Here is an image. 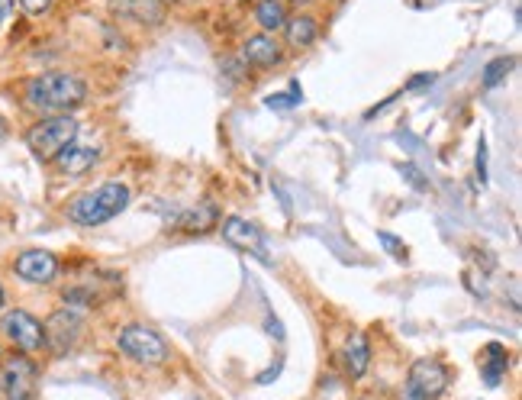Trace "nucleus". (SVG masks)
Segmentation results:
<instances>
[{
  "label": "nucleus",
  "instance_id": "obj_1",
  "mask_svg": "<svg viewBox=\"0 0 522 400\" xmlns=\"http://www.w3.org/2000/svg\"><path fill=\"white\" fill-rule=\"evenodd\" d=\"M87 100V81L75 71H42L23 84V104L42 113V117H58V113L78 110Z\"/></svg>",
  "mask_w": 522,
  "mask_h": 400
},
{
  "label": "nucleus",
  "instance_id": "obj_2",
  "mask_svg": "<svg viewBox=\"0 0 522 400\" xmlns=\"http://www.w3.org/2000/svg\"><path fill=\"white\" fill-rule=\"evenodd\" d=\"M126 207H129V188L120 181H107L94 191H84L78 197H71L68 207H65V217L71 223L87 226V230H91V226H104L113 217H120Z\"/></svg>",
  "mask_w": 522,
  "mask_h": 400
},
{
  "label": "nucleus",
  "instance_id": "obj_3",
  "mask_svg": "<svg viewBox=\"0 0 522 400\" xmlns=\"http://www.w3.org/2000/svg\"><path fill=\"white\" fill-rule=\"evenodd\" d=\"M81 123L71 117V113H58V117H42L23 133L26 149L36 155L39 162H55V155L65 146L78 139Z\"/></svg>",
  "mask_w": 522,
  "mask_h": 400
},
{
  "label": "nucleus",
  "instance_id": "obj_4",
  "mask_svg": "<svg viewBox=\"0 0 522 400\" xmlns=\"http://www.w3.org/2000/svg\"><path fill=\"white\" fill-rule=\"evenodd\" d=\"M116 349L136 365H165L171 359V346L165 342V336L145 323H126L116 333Z\"/></svg>",
  "mask_w": 522,
  "mask_h": 400
},
{
  "label": "nucleus",
  "instance_id": "obj_5",
  "mask_svg": "<svg viewBox=\"0 0 522 400\" xmlns=\"http://www.w3.org/2000/svg\"><path fill=\"white\" fill-rule=\"evenodd\" d=\"M39 365L33 355L10 352L0 359V397L4 400H36Z\"/></svg>",
  "mask_w": 522,
  "mask_h": 400
},
{
  "label": "nucleus",
  "instance_id": "obj_6",
  "mask_svg": "<svg viewBox=\"0 0 522 400\" xmlns=\"http://www.w3.org/2000/svg\"><path fill=\"white\" fill-rule=\"evenodd\" d=\"M0 333L13 349L23 355H39L46 352V333H42V320L33 317L29 310H4L0 313Z\"/></svg>",
  "mask_w": 522,
  "mask_h": 400
},
{
  "label": "nucleus",
  "instance_id": "obj_7",
  "mask_svg": "<svg viewBox=\"0 0 522 400\" xmlns=\"http://www.w3.org/2000/svg\"><path fill=\"white\" fill-rule=\"evenodd\" d=\"M42 333H46V352L71 355L78 349L81 336H84V317L78 310L58 307V310L49 313V320L42 323Z\"/></svg>",
  "mask_w": 522,
  "mask_h": 400
},
{
  "label": "nucleus",
  "instance_id": "obj_8",
  "mask_svg": "<svg viewBox=\"0 0 522 400\" xmlns=\"http://www.w3.org/2000/svg\"><path fill=\"white\" fill-rule=\"evenodd\" d=\"M448 381H452V371L445 368V362L435 359V355H423V359H416L410 371H406L403 388L423 400H439L448 391Z\"/></svg>",
  "mask_w": 522,
  "mask_h": 400
},
{
  "label": "nucleus",
  "instance_id": "obj_9",
  "mask_svg": "<svg viewBox=\"0 0 522 400\" xmlns=\"http://www.w3.org/2000/svg\"><path fill=\"white\" fill-rule=\"evenodd\" d=\"M13 275L23 284H33V288H46V284H55L58 275H62V262L49 249H23L13 259Z\"/></svg>",
  "mask_w": 522,
  "mask_h": 400
},
{
  "label": "nucleus",
  "instance_id": "obj_10",
  "mask_svg": "<svg viewBox=\"0 0 522 400\" xmlns=\"http://www.w3.org/2000/svg\"><path fill=\"white\" fill-rule=\"evenodd\" d=\"M223 239L229 242L232 249L249 252V255H255L258 262L271 265L268 242H265V236H261V230H258L255 223L242 220V217H226V220H223Z\"/></svg>",
  "mask_w": 522,
  "mask_h": 400
},
{
  "label": "nucleus",
  "instance_id": "obj_11",
  "mask_svg": "<svg viewBox=\"0 0 522 400\" xmlns=\"http://www.w3.org/2000/svg\"><path fill=\"white\" fill-rule=\"evenodd\" d=\"M100 162V146H94V142H71V146H65L62 152L55 155V171L62 178H81L87 175L94 165Z\"/></svg>",
  "mask_w": 522,
  "mask_h": 400
},
{
  "label": "nucleus",
  "instance_id": "obj_12",
  "mask_svg": "<svg viewBox=\"0 0 522 400\" xmlns=\"http://www.w3.org/2000/svg\"><path fill=\"white\" fill-rule=\"evenodd\" d=\"M242 59L255 65V68H274L281 59H284V49L281 42L268 36V33H255L242 42Z\"/></svg>",
  "mask_w": 522,
  "mask_h": 400
},
{
  "label": "nucleus",
  "instance_id": "obj_13",
  "mask_svg": "<svg viewBox=\"0 0 522 400\" xmlns=\"http://www.w3.org/2000/svg\"><path fill=\"white\" fill-rule=\"evenodd\" d=\"M110 13L145 26H158L165 20V4H158V0H110Z\"/></svg>",
  "mask_w": 522,
  "mask_h": 400
},
{
  "label": "nucleus",
  "instance_id": "obj_14",
  "mask_svg": "<svg viewBox=\"0 0 522 400\" xmlns=\"http://www.w3.org/2000/svg\"><path fill=\"white\" fill-rule=\"evenodd\" d=\"M477 368H481V378L487 388H497L506 378V371H510V352H506L503 342H487L481 355H477Z\"/></svg>",
  "mask_w": 522,
  "mask_h": 400
},
{
  "label": "nucleus",
  "instance_id": "obj_15",
  "mask_svg": "<svg viewBox=\"0 0 522 400\" xmlns=\"http://www.w3.org/2000/svg\"><path fill=\"white\" fill-rule=\"evenodd\" d=\"M216 223H220V210H216V204H210V200H203V204L181 213L174 230L187 233V236H203V233H210Z\"/></svg>",
  "mask_w": 522,
  "mask_h": 400
},
{
  "label": "nucleus",
  "instance_id": "obj_16",
  "mask_svg": "<svg viewBox=\"0 0 522 400\" xmlns=\"http://www.w3.org/2000/svg\"><path fill=\"white\" fill-rule=\"evenodd\" d=\"M371 365V342L365 333H352L345 342V349H342V368H345V375L358 381V378H365V371Z\"/></svg>",
  "mask_w": 522,
  "mask_h": 400
},
{
  "label": "nucleus",
  "instance_id": "obj_17",
  "mask_svg": "<svg viewBox=\"0 0 522 400\" xmlns=\"http://www.w3.org/2000/svg\"><path fill=\"white\" fill-rule=\"evenodd\" d=\"M319 36V23L313 20V13H294L284 23V42L294 49H310Z\"/></svg>",
  "mask_w": 522,
  "mask_h": 400
},
{
  "label": "nucleus",
  "instance_id": "obj_18",
  "mask_svg": "<svg viewBox=\"0 0 522 400\" xmlns=\"http://www.w3.org/2000/svg\"><path fill=\"white\" fill-rule=\"evenodd\" d=\"M255 23L261 26V33H268V36L284 30V23H287L284 0H258L255 4Z\"/></svg>",
  "mask_w": 522,
  "mask_h": 400
},
{
  "label": "nucleus",
  "instance_id": "obj_19",
  "mask_svg": "<svg viewBox=\"0 0 522 400\" xmlns=\"http://www.w3.org/2000/svg\"><path fill=\"white\" fill-rule=\"evenodd\" d=\"M513 65H516V59L513 55H500V59H493L490 65H487V71H484V78H481V84L490 91V88H497V84L510 75L513 71Z\"/></svg>",
  "mask_w": 522,
  "mask_h": 400
},
{
  "label": "nucleus",
  "instance_id": "obj_20",
  "mask_svg": "<svg viewBox=\"0 0 522 400\" xmlns=\"http://www.w3.org/2000/svg\"><path fill=\"white\" fill-rule=\"evenodd\" d=\"M303 100V94H300V88L294 84V88L290 91H284V94H274V97H265V107H271V110H287V107H297Z\"/></svg>",
  "mask_w": 522,
  "mask_h": 400
},
{
  "label": "nucleus",
  "instance_id": "obj_21",
  "mask_svg": "<svg viewBox=\"0 0 522 400\" xmlns=\"http://www.w3.org/2000/svg\"><path fill=\"white\" fill-rule=\"evenodd\" d=\"M377 242H381V246H387V252L394 255L397 262H406L410 259V252H406V242L403 239H397V236H390V233H377Z\"/></svg>",
  "mask_w": 522,
  "mask_h": 400
},
{
  "label": "nucleus",
  "instance_id": "obj_22",
  "mask_svg": "<svg viewBox=\"0 0 522 400\" xmlns=\"http://www.w3.org/2000/svg\"><path fill=\"white\" fill-rule=\"evenodd\" d=\"M52 4L55 0H20V10L26 13V17H42Z\"/></svg>",
  "mask_w": 522,
  "mask_h": 400
},
{
  "label": "nucleus",
  "instance_id": "obj_23",
  "mask_svg": "<svg viewBox=\"0 0 522 400\" xmlns=\"http://www.w3.org/2000/svg\"><path fill=\"white\" fill-rule=\"evenodd\" d=\"M477 178H481V184H487V142L484 139L477 142Z\"/></svg>",
  "mask_w": 522,
  "mask_h": 400
},
{
  "label": "nucleus",
  "instance_id": "obj_24",
  "mask_svg": "<svg viewBox=\"0 0 522 400\" xmlns=\"http://www.w3.org/2000/svg\"><path fill=\"white\" fill-rule=\"evenodd\" d=\"M435 75H413L410 81H406V91H413V88H423V84H432Z\"/></svg>",
  "mask_w": 522,
  "mask_h": 400
},
{
  "label": "nucleus",
  "instance_id": "obj_25",
  "mask_svg": "<svg viewBox=\"0 0 522 400\" xmlns=\"http://www.w3.org/2000/svg\"><path fill=\"white\" fill-rule=\"evenodd\" d=\"M400 171H403V175H406V178H410V181L416 184V188H426V181L416 175V168H413V165H400Z\"/></svg>",
  "mask_w": 522,
  "mask_h": 400
},
{
  "label": "nucleus",
  "instance_id": "obj_26",
  "mask_svg": "<svg viewBox=\"0 0 522 400\" xmlns=\"http://www.w3.org/2000/svg\"><path fill=\"white\" fill-rule=\"evenodd\" d=\"M13 13V0H0V30H4V23L10 20Z\"/></svg>",
  "mask_w": 522,
  "mask_h": 400
},
{
  "label": "nucleus",
  "instance_id": "obj_27",
  "mask_svg": "<svg viewBox=\"0 0 522 400\" xmlns=\"http://www.w3.org/2000/svg\"><path fill=\"white\" fill-rule=\"evenodd\" d=\"M7 307V291H4V281H0V313H4Z\"/></svg>",
  "mask_w": 522,
  "mask_h": 400
},
{
  "label": "nucleus",
  "instance_id": "obj_28",
  "mask_svg": "<svg viewBox=\"0 0 522 400\" xmlns=\"http://www.w3.org/2000/svg\"><path fill=\"white\" fill-rule=\"evenodd\" d=\"M400 400H423V397H416L413 391H406V388H403V391H400Z\"/></svg>",
  "mask_w": 522,
  "mask_h": 400
},
{
  "label": "nucleus",
  "instance_id": "obj_29",
  "mask_svg": "<svg viewBox=\"0 0 522 400\" xmlns=\"http://www.w3.org/2000/svg\"><path fill=\"white\" fill-rule=\"evenodd\" d=\"M0 139H7V123H4V117H0Z\"/></svg>",
  "mask_w": 522,
  "mask_h": 400
},
{
  "label": "nucleus",
  "instance_id": "obj_30",
  "mask_svg": "<svg viewBox=\"0 0 522 400\" xmlns=\"http://www.w3.org/2000/svg\"><path fill=\"white\" fill-rule=\"evenodd\" d=\"M287 4H294V7H307L310 0H287Z\"/></svg>",
  "mask_w": 522,
  "mask_h": 400
},
{
  "label": "nucleus",
  "instance_id": "obj_31",
  "mask_svg": "<svg viewBox=\"0 0 522 400\" xmlns=\"http://www.w3.org/2000/svg\"><path fill=\"white\" fill-rule=\"evenodd\" d=\"M158 4H174V0H158Z\"/></svg>",
  "mask_w": 522,
  "mask_h": 400
},
{
  "label": "nucleus",
  "instance_id": "obj_32",
  "mask_svg": "<svg viewBox=\"0 0 522 400\" xmlns=\"http://www.w3.org/2000/svg\"><path fill=\"white\" fill-rule=\"evenodd\" d=\"M0 359H4V346H0Z\"/></svg>",
  "mask_w": 522,
  "mask_h": 400
},
{
  "label": "nucleus",
  "instance_id": "obj_33",
  "mask_svg": "<svg viewBox=\"0 0 522 400\" xmlns=\"http://www.w3.org/2000/svg\"><path fill=\"white\" fill-rule=\"evenodd\" d=\"M358 400H374V397H358Z\"/></svg>",
  "mask_w": 522,
  "mask_h": 400
}]
</instances>
